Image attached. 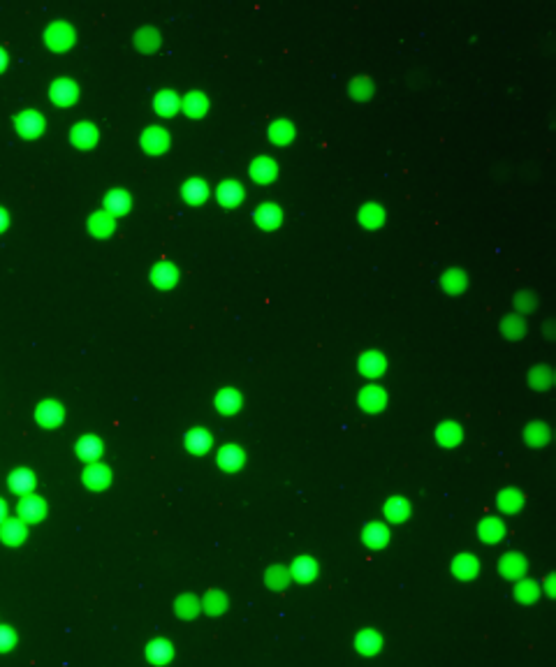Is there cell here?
I'll return each instance as SVG.
<instances>
[{"label": "cell", "mask_w": 556, "mask_h": 667, "mask_svg": "<svg viewBox=\"0 0 556 667\" xmlns=\"http://www.w3.org/2000/svg\"><path fill=\"white\" fill-rule=\"evenodd\" d=\"M76 42V31L67 21H51L44 31V44L56 53L67 51L70 47H74Z\"/></svg>", "instance_id": "6da1fadb"}, {"label": "cell", "mask_w": 556, "mask_h": 667, "mask_svg": "<svg viewBox=\"0 0 556 667\" xmlns=\"http://www.w3.org/2000/svg\"><path fill=\"white\" fill-rule=\"evenodd\" d=\"M389 394L387 389L378 385V382H366L364 387L357 392V406L364 410L366 415H378L387 408Z\"/></svg>", "instance_id": "7a4b0ae2"}, {"label": "cell", "mask_w": 556, "mask_h": 667, "mask_svg": "<svg viewBox=\"0 0 556 667\" xmlns=\"http://www.w3.org/2000/svg\"><path fill=\"white\" fill-rule=\"evenodd\" d=\"M139 146H142L146 156H163V153L170 151L172 135L163 125H149V128H144L142 135H139Z\"/></svg>", "instance_id": "3957f363"}, {"label": "cell", "mask_w": 556, "mask_h": 667, "mask_svg": "<svg viewBox=\"0 0 556 667\" xmlns=\"http://www.w3.org/2000/svg\"><path fill=\"white\" fill-rule=\"evenodd\" d=\"M389 366L387 357L380 350H361L357 357V371L361 378H366L368 382H375L385 375Z\"/></svg>", "instance_id": "277c9868"}, {"label": "cell", "mask_w": 556, "mask_h": 667, "mask_svg": "<svg viewBox=\"0 0 556 667\" xmlns=\"http://www.w3.org/2000/svg\"><path fill=\"white\" fill-rule=\"evenodd\" d=\"M211 195L222 208H236L243 204V199H246V188H243L241 181H236V179H222Z\"/></svg>", "instance_id": "5b68a950"}, {"label": "cell", "mask_w": 556, "mask_h": 667, "mask_svg": "<svg viewBox=\"0 0 556 667\" xmlns=\"http://www.w3.org/2000/svg\"><path fill=\"white\" fill-rule=\"evenodd\" d=\"M278 163L271 156H255L248 165V179L257 186H269L278 179Z\"/></svg>", "instance_id": "8992f818"}, {"label": "cell", "mask_w": 556, "mask_h": 667, "mask_svg": "<svg viewBox=\"0 0 556 667\" xmlns=\"http://www.w3.org/2000/svg\"><path fill=\"white\" fill-rule=\"evenodd\" d=\"M208 109H211V100H208V95L204 90H188L186 95H181V111L179 114H183L186 118H190V121H199V118H204L208 114Z\"/></svg>", "instance_id": "52a82bcc"}, {"label": "cell", "mask_w": 556, "mask_h": 667, "mask_svg": "<svg viewBox=\"0 0 556 667\" xmlns=\"http://www.w3.org/2000/svg\"><path fill=\"white\" fill-rule=\"evenodd\" d=\"M283 220L285 213L281 204H276V201H262L260 206L253 208V222L262 232H274V229L283 225Z\"/></svg>", "instance_id": "ba28073f"}, {"label": "cell", "mask_w": 556, "mask_h": 667, "mask_svg": "<svg viewBox=\"0 0 556 667\" xmlns=\"http://www.w3.org/2000/svg\"><path fill=\"white\" fill-rule=\"evenodd\" d=\"M215 463L222 472H239L246 466V450L236 443L220 445L215 452Z\"/></svg>", "instance_id": "9c48e42d"}, {"label": "cell", "mask_w": 556, "mask_h": 667, "mask_svg": "<svg viewBox=\"0 0 556 667\" xmlns=\"http://www.w3.org/2000/svg\"><path fill=\"white\" fill-rule=\"evenodd\" d=\"M14 128H17V132L21 137L35 139V137H40L42 132H44L47 118L42 116L40 111H35V109H24V111H19V114L14 116Z\"/></svg>", "instance_id": "30bf717a"}, {"label": "cell", "mask_w": 556, "mask_h": 667, "mask_svg": "<svg viewBox=\"0 0 556 667\" xmlns=\"http://www.w3.org/2000/svg\"><path fill=\"white\" fill-rule=\"evenodd\" d=\"M179 278H181V271H179L177 264L170 262V260L156 262V264L151 267V271H149V281L156 285L158 290H172V288H177Z\"/></svg>", "instance_id": "8fae6325"}, {"label": "cell", "mask_w": 556, "mask_h": 667, "mask_svg": "<svg viewBox=\"0 0 556 667\" xmlns=\"http://www.w3.org/2000/svg\"><path fill=\"white\" fill-rule=\"evenodd\" d=\"M213 408H215V413L222 417H232L236 413H241L243 394L236 387H220L213 396Z\"/></svg>", "instance_id": "7c38bea8"}, {"label": "cell", "mask_w": 556, "mask_h": 667, "mask_svg": "<svg viewBox=\"0 0 556 667\" xmlns=\"http://www.w3.org/2000/svg\"><path fill=\"white\" fill-rule=\"evenodd\" d=\"M434 438L438 443V447L443 450H455L464 443V427L457 420H443L436 424L434 429Z\"/></svg>", "instance_id": "4fadbf2b"}, {"label": "cell", "mask_w": 556, "mask_h": 667, "mask_svg": "<svg viewBox=\"0 0 556 667\" xmlns=\"http://www.w3.org/2000/svg\"><path fill=\"white\" fill-rule=\"evenodd\" d=\"M211 197V186L206 179L202 176H190L181 183V199L190 206H202L204 201Z\"/></svg>", "instance_id": "5bb4252c"}, {"label": "cell", "mask_w": 556, "mask_h": 667, "mask_svg": "<svg viewBox=\"0 0 556 667\" xmlns=\"http://www.w3.org/2000/svg\"><path fill=\"white\" fill-rule=\"evenodd\" d=\"M35 420H38L40 427H44V429H58L63 420H65V408H63L60 401L44 399L38 403V408H35Z\"/></svg>", "instance_id": "9a60e30c"}, {"label": "cell", "mask_w": 556, "mask_h": 667, "mask_svg": "<svg viewBox=\"0 0 556 667\" xmlns=\"http://www.w3.org/2000/svg\"><path fill=\"white\" fill-rule=\"evenodd\" d=\"M410 514H413V505H410V500L406 496H389L385 503H382V519H385L387 526L392 524H403V521L410 519Z\"/></svg>", "instance_id": "2e32d148"}, {"label": "cell", "mask_w": 556, "mask_h": 667, "mask_svg": "<svg viewBox=\"0 0 556 667\" xmlns=\"http://www.w3.org/2000/svg\"><path fill=\"white\" fill-rule=\"evenodd\" d=\"M183 447L195 456H204L213 450V434L206 427H193L186 431Z\"/></svg>", "instance_id": "e0dca14e"}, {"label": "cell", "mask_w": 556, "mask_h": 667, "mask_svg": "<svg viewBox=\"0 0 556 667\" xmlns=\"http://www.w3.org/2000/svg\"><path fill=\"white\" fill-rule=\"evenodd\" d=\"M385 220H387V211L380 201H364V204L357 208V222L361 229H366V232L380 229L382 225H385Z\"/></svg>", "instance_id": "ac0fdd59"}, {"label": "cell", "mask_w": 556, "mask_h": 667, "mask_svg": "<svg viewBox=\"0 0 556 667\" xmlns=\"http://www.w3.org/2000/svg\"><path fill=\"white\" fill-rule=\"evenodd\" d=\"M111 479H114V475H111L109 466H104V463H100V461L86 463V468H83V472H81V482H83V486H86V489H90V491L107 489V486L111 484Z\"/></svg>", "instance_id": "d6986e66"}, {"label": "cell", "mask_w": 556, "mask_h": 667, "mask_svg": "<svg viewBox=\"0 0 556 667\" xmlns=\"http://www.w3.org/2000/svg\"><path fill=\"white\" fill-rule=\"evenodd\" d=\"M49 100L58 104V107H70V104L79 100V86H76V81L60 76V79L51 81V86H49Z\"/></svg>", "instance_id": "ffe728a7"}, {"label": "cell", "mask_w": 556, "mask_h": 667, "mask_svg": "<svg viewBox=\"0 0 556 667\" xmlns=\"http://www.w3.org/2000/svg\"><path fill=\"white\" fill-rule=\"evenodd\" d=\"M97 139H100V130L90 121H79L70 128V142L79 151H90L97 144Z\"/></svg>", "instance_id": "44dd1931"}, {"label": "cell", "mask_w": 556, "mask_h": 667, "mask_svg": "<svg viewBox=\"0 0 556 667\" xmlns=\"http://www.w3.org/2000/svg\"><path fill=\"white\" fill-rule=\"evenodd\" d=\"M528 561L521 552H505L498 561V573L510 582H519L521 577H526Z\"/></svg>", "instance_id": "7402d4cb"}, {"label": "cell", "mask_w": 556, "mask_h": 667, "mask_svg": "<svg viewBox=\"0 0 556 667\" xmlns=\"http://www.w3.org/2000/svg\"><path fill=\"white\" fill-rule=\"evenodd\" d=\"M17 512L24 524H38V521L47 517V503L44 498L35 496V493H26V496L19 500Z\"/></svg>", "instance_id": "603a6c76"}, {"label": "cell", "mask_w": 556, "mask_h": 667, "mask_svg": "<svg viewBox=\"0 0 556 667\" xmlns=\"http://www.w3.org/2000/svg\"><path fill=\"white\" fill-rule=\"evenodd\" d=\"M450 570L459 582H471L480 575V559L471 552H461L452 559Z\"/></svg>", "instance_id": "cb8c5ba5"}, {"label": "cell", "mask_w": 556, "mask_h": 667, "mask_svg": "<svg viewBox=\"0 0 556 667\" xmlns=\"http://www.w3.org/2000/svg\"><path fill=\"white\" fill-rule=\"evenodd\" d=\"M318 575H320V566H318V561L313 559V556L302 554V556H297V559L292 561V566H290L292 582H297V584H311V582L318 579Z\"/></svg>", "instance_id": "d4e9b609"}, {"label": "cell", "mask_w": 556, "mask_h": 667, "mask_svg": "<svg viewBox=\"0 0 556 667\" xmlns=\"http://www.w3.org/2000/svg\"><path fill=\"white\" fill-rule=\"evenodd\" d=\"M392 540V533H389V526L385 521H368L361 528V542L368 549H385Z\"/></svg>", "instance_id": "484cf974"}, {"label": "cell", "mask_w": 556, "mask_h": 667, "mask_svg": "<svg viewBox=\"0 0 556 667\" xmlns=\"http://www.w3.org/2000/svg\"><path fill=\"white\" fill-rule=\"evenodd\" d=\"M475 531H477V540H480V542H484V545H498V542L505 538L507 528H505V521H503V519L489 514V517L480 519V524H477Z\"/></svg>", "instance_id": "4316f807"}, {"label": "cell", "mask_w": 556, "mask_h": 667, "mask_svg": "<svg viewBox=\"0 0 556 667\" xmlns=\"http://www.w3.org/2000/svg\"><path fill=\"white\" fill-rule=\"evenodd\" d=\"M297 137V125L290 118H274L267 128V139L274 146H290Z\"/></svg>", "instance_id": "83f0119b"}, {"label": "cell", "mask_w": 556, "mask_h": 667, "mask_svg": "<svg viewBox=\"0 0 556 667\" xmlns=\"http://www.w3.org/2000/svg\"><path fill=\"white\" fill-rule=\"evenodd\" d=\"M151 104H153V111H156L160 118H172L181 111V95L172 88H163L153 95Z\"/></svg>", "instance_id": "f1b7e54d"}, {"label": "cell", "mask_w": 556, "mask_h": 667, "mask_svg": "<svg viewBox=\"0 0 556 667\" xmlns=\"http://www.w3.org/2000/svg\"><path fill=\"white\" fill-rule=\"evenodd\" d=\"M441 290L450 297H459L468 290V274L459 267H450L441 274Z\"/></svg>", "instance_id": "f546056e"}, {"label": "cell", "mask_w": 556, "mask_h": 667, "mask_svg": "<svg viewBox=\"0 0 556 667\" xmlns=\"http://www.w3.org/2000/svg\"><path fill=\"white\" fill-rule=\"evenodd\" d=\"M354 651L361 656H378L382 649V635L375 628H361L352 639Z\"/></svg>", "instance_id": "4dcf8cb0"}, {"label": "cell", "mask_w": 556, "mask_h": 667, "mask_svg": "<svg viewBox=\"0 0 556 667\" xmlns=\"http://www.w3.org/2000/svg\"><path fill=\"white\" fill-rule=\"evenodd\" d=\"M102 208L107 213H111L116 218V215H123L128 213L132 208V197L128 190H123V188H111V190L104 195L102 199Z\"/></svg>", "instance_id": "1f68e13d"}, {"label": "cell", "mask_w": 556, "mask_h": 667, "mask_svg": "<svg viewBox=\"0 0 556 667\" xmlns=\"http://www.w3.org/2000/svg\"><path fill=\"white\" fill-rule=\"evenodd\" d=\"M521 436H524V443L531 450L545 447V445L552 440V431H549L547 422H542V420H531V422H528Z\"/></svg>", "instance_id": "d6a6232c"}, {"label": "cell", "mask_w": 556, "mask_h": 667, "mask_svg": "<svg viewBox=\"0 0 556 667\" xmlns=\"http://www.w3.org/2000/svg\"><path fill=\"white\" fill-rule=\"evenodd\" d=\"M498 331H500V336L507 338V340H521L526 336V331H528L526 318L517 315V313H507V315L500 318Z\"/></svg>", "instance_id": "836d02e7"}, {"label": "cell", "mask_w": 556, "mask_h": 667, "mask_svg": "<svg viewBox=\"0 0 556 667\" xmlns=\"http://www.w3.org/2000/svg\"><path fill=\"white\" fill-rule=\"evenodd\" d=\"M526 503V496L521 493L517 486H505L496 493V507L503 514H517Z\"/></svg>", "instance_id": "e575fe53"}, {"label": "cell", "mask_w": 556, "mask_h": 667, "mask_svg": "<svg viewBox=\"0 0 556 667\" xmlns=\"http://www.w3.org/2000/svg\"><path fill=\"white\" fill-rule=\"evenodd\" d=\"M526 380L533 392H547L554 385V368L549 364H533L528 368Z\"/></svg>", "instance_id": "d590c367"}, {"label": "cell", "mask_w": 556, "mask_h": 667, "mask_svg": "<svg viewBox=\"0 0 556 667\" xmlns=\"http://www.w3.org/2000/svg\"><path fill=\"white\" fill-rule=\"evenodd\" d=\"M114 229H116V218L104 211V208L95 211L88 218V232L93 234L95 239H107V236L114 234Z\"/></svg>", "instance_id": "8d00e7d4"}, {"label": "cell", "mask_w": 556, "mask_h": 667, "mask_svg": "<svg viewBox=\"0 0 556 667\" xmlns=\"http://www.w3.org/2000/svg\"><path fill=\"white\" fill-rule=\"evenodd\" d=\"M199 602H202V611H204V614H208V616L225 614L227 607H229V598H227L225 591H220V588L206 591L204 598H199Z\"/></svg>", "instance_id": "74e56055"}, {"label": "cell", "mask_w": 556, "mask_h": 667, "mask_svg": "<svg viewBox=\"0 0 556 667\" xmlns=\"http://www.w3.org/2000/svg\"><path fill=\"white\" fill-rule=\"evenodd\" d=\"M74 452H76V456H79L81 461L93 463L102 454V440L97 436H93V434H86V436H81L79 440L74 443Z\"/></svg>", "instance_id": "f35d334b"}, {"label": "cell", "mask_w": 556, "mask_h": 667, "mask_svg": "<svg viewBox=\"0 0 556 667\" xmlns=\"http://www.w3.org/2000/svg\"><path fill=\"white\" fill-rule=\"evenodd\" d=\"M348 95L354 102H366L375 95V83L371 81V76L366 74H357L348 81Z\"/></svg>", "instance_id": "ab89813d"}, {"label": "cell", "mask_w": 556, "mask_h": 667, "mask_svg": "<svg viewBox=\"0 0 556 667\" xmlns=\"http://www.w3.org/2000/svg\"><path fill=\"white\" fill-rule=\"evenodd\" d=\"M146 658H149L151 663L158 665V667L167 665L174 658L172 642H170V639H163V637L153 639V642H149V646H146Z\"/></svg>", "instance_id": "60d3db41"}, {"label": "cell", "mask_w": 556, "mask_h": 667, "mask_svg": "<svg viewBox=\"0 0 556 667\" xmlns=\"http://www.w3.org/2000/svg\"><path fill=\"white\" fill-rule=\"evenodd\" d=\"M132 42H135V47L142 53H153V51H158V49H160V42H163V38H160L158 28L144 26V28H139V31L135 33Z\"/></svg>", "instance_id": "b9f144b4"}, {"label": "cell", "mask_w": 556, "mask_h": 667, "mask_svg": "<svg viewBox=\"0 0 556 667\" xmlns=\"http://www.w3.org/2000/svg\"><path fill=\"white\" fill-rule=\"evenodd\" d=\"M28 535V524H24L19 517L17 519H5L0 524V540L7 545H21Z\"/></svg>", "instance_id": "7bdbcfd3"}, {"label": "cell", "mask_w": 556, "mask_h": 667, "mask_svg": "<svg viewBox=\"0 0 556 667\" xmlns=\"http://www.w3.org/2000/svg\"><path fill=\"white\" fill-rule=\"evenodd\" d=\"M174 611H177L179 618H186V621H190V618L202 614V602H199L197 595L181 593V595L177 598V602H174Z\"/></svg>", "instance_id": "ee69618b"}, {"label": "cell", "mask_w": 556, "mask_h": 667, "mask_svg": "<svg viewBox=\"0 0 556 667\" xmlns=\"http://www.w3.org/2000/svg\"><path fill=\"white\" fill-rule=\"evenodd\" d=\"M540 584L528 579V577H521L519 582H514V600L521 604H533L540 598Z\"/></svg>", "instance_id": "f6af8a7d"}, {"label": "cell", "mask_w": 556, "mask_h": 667, "mask_svg": "<svg viewBox=\"0 0 556 667\" xmlns=\"http://www.w3.org/2000/svg\"><path fill=\"white\" fill-rule=\"evenodd\" d=\"M290 582L292 577L288 566H271L267 568V573H264V584H267L271 591H285L290 586Z\"/></svg>", "instance_id": "bcb514c9"}, {"label": "cell", "mask_w": 556, "mask_h": 667, "mask_svg": "<svg viewBox=\"0 0 556 667\" xmlns=\"http://www.w3.org/2000/svg\"><path fill=\"white\" fill-rule=\"evenodd\" d=\"M512 306H514L512 313L526 318L528 313H533L535 308H538V295H535L533 290H519L512 299Z\"/></svg>", "instance_id": "7dc6e473"}, {"label": "cell", "mask_w": 556, "mask_h": 667, "mask_svg": "<svg viewBox=\"0 0 556 667\" xmlns=\"http://www.w3.org/2000/svg\"><path fill=\"white\" fill-rule=\"evenodd\" d=\"M35 486V475L28 468H17L10 475V489L21 493V496H26V493H31Z\"/></svg>", "instance_id": "c3c4849f"}, {"label": "cell", "mask_w": 556, "mask_h": 667, "mask_svg": "<svg viewBox=\"0 0 556 667\" xmlns=\"http://www.w3.org/2000/svg\"><path fill=\"white\" fill-rule=\"evenodd\" d=\"M14 642H17V635H14L12 628L7 625H0V651H10Z\"/></svg>", "instance_id": "681fc988"}, {"label": "cell", "mask_w": 556, "mask_h": 667, "mask_svg": "<svg viewBox=\"0 0 556 667\" xmlns=\"http://www.w3.org/2000/svg\"><path fill=\"white\" fill-rule=\"evenodd\" d=\"M545 593H547L549 598H554V575H549L547 579H545Z\"/></svg>", "instance_id": "f907efd6"}, {"label": "cell", "mask_w": 556, "mask_h": 667, "mask_svg": "<svg viewBox=\"0 0 556 667\" xmlns=\"http://www.w3.org/2000/svg\"><path fill=\"white\" fill-rule=\"evenodd\" d=\"M7 225H10V215H7L5 208L0 206V232H3V229H5Z\"/></svg>", "instance_id": "816d5d0a"}, {"label": "cell", "mask_w": 556, "mask_h": 667, "mask_svg": "<svg viewBox=\"0 0 556 667\" xmlns=\"http://www.w3.org/2000/svg\"><path fill=\"white\" fill-rule=\"evenodd\" d=\"M5 519H7V505L3 503V500H0V524H3Z\"/></svg>", "instance_id": "f5cc1de1"}, {"label": "cell", "mask_w": 556, "mask_h": 667, "mask_svg": "<svg viewBox=\"0 0 556 667\" xmlns=\"http://www.w3.org/2000/svg\"><path fill=\"white\" fill-rule=\"evenodd\" d=\"M5 65H7V51L0 49V69H5Z\"/></svg>", "instance_id": "db71d44e"}]
</instances>
